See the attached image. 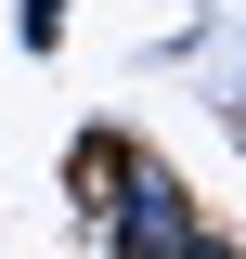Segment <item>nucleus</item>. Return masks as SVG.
I'll return each mask as SVG.
<instances>
[{"label": "nucleus", "instance_id": "1", "mask_svg": "<svg viewBox=\"0 0 246 259\" xmlns=\"http://www.w3.org/2000/svg\"><path fill=\"white\" fill-rule=\"evenodd\" d=\"M65 168H78V207H91V246H104V259H233V233L194 207V182L155 156V143L91 130Z\"/></svg>", "mask_w": 246, "mask_h": 259}, {"label": "nucleus", "instance_id": "3", "mask_svg": "<svg viewBox=\"0 0 246 259\" xmlns=\"http://www.w3.org/2000/svg\"><path fill=\"white\" fill-rule=\"evenodd\" d=\"M208 52H220V78H208V104H233V130H246V39H233V26H220V39H208Z\"/></svg>", "mask_w": 246, "mask_h": 259}, {"label": "nucleus", "instance_id": "2", "mask_svg": "<svg viewBox=\"0 0 246 259\" xmlns=\"http://www.w3.org/2000/svg\"><path fill=\"white\" fill-rule=\"evenodd\" d=\"M65 13H78V0H13V39H26V52H65Z\"/></svg>", "mask_w": 246, "mask_h": 259}]
</instances>
